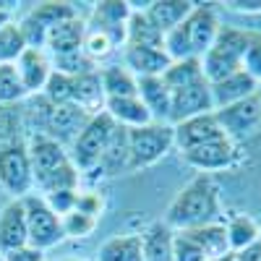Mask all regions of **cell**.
I'll return each instance as SVG.
<instances>
[{"label":"cell","instance_id":"obj_1","mask_svg":"<svg viewBox=\"0 0 261 261\" xmlns=\"http://www.w3.org/2000/svg\"><path fill=\"white\" fill-rule=\"evenodd\" d=\"M222 206H220V188L212 180V175L199 172L193 180H188L175 199L170 201L165 212V225L170 230H193L201 225L222 222Z\"/></svg>","mask_w":261,"mask_h":261},{"label":"cell","instance_id":"obj_2","mask_svg":"<svg viewBox=\"0 0 261 261\" xmlns=\"http://www.w3.org/2000/svg\"><path fill=\"white\" fill-rule=\"evenodd\" d=\"M220 18L212 3H196L193 11L183 24L170 29L162 39V50L170 60H188V58H201L212 42L220 34Z\"/></svg>","mask_w":261,"mask_h":261},{"label":"cell","instance_id":"obj_3","mask_svg":"<svg viewBox=\"0 0 261 261\" xmlns=\"http://www.w3.org/2000/svg\"><path fill=\"white\" fill-rule=\"evenodd\" d=\"M248 29L238 27H220V34L212 42V47L199 58L201 73L209 84H217L238 71H243V55H246Z\"/></svg>","mask_w":261,"mask_h":261},{"label":"cell","instance_id":"obj_4","mask_svg":"<svg viewBox=\"0 0 261 261\" xmlns=\"http://www.w3.org/2000/svg\"><path fill=\"white\" fill-rule=\"evenodd\" d=\"M172 146H175V130L170 123L128 128V172L157 165Z\"/></svg>","mask_w":261,"mask_h":261},{"label":"cell","instance_id":"obj_5","mask_svg":"<svg viewBox=\"0 0 261 261\" xmlns=\"http://www.w3.org/2000/svg\"><path fill=\"white\" fill-rule=\"evenodd\" d=\"M115 120L107 115L105 110L92 115V120L84 125V130L73 139L71 144V162L76 165L79 172H89L97 167L99 157H102V151L107 146V141H110V136L115 134Z\"/></svg>","mask_w":261,"mask_h":261},{"label":"cell","instance_id":"obj_6","mask_svg":"<svg viewBox=\"0 0 261 261\" xmlns=\"http://www.w3.org/2000/svg\"><path fill=\"white\" fill-rule=\"evenodd\" d=\"M0 188L13 199H24L34 188V172L29 162L27 141L13 139L0 146Z\"/></svg>","mask_w":261,"mask_h":261},{"label":"cell","instance_id":"obj_7","mask_svg":"<svg viewBox=\"0 0 261 261\" xmlns=\"http://www.w3.org/2000/svg\"><path fill=\"white\" fill-rule=\"evenodd\" d=\"M24 212H27V235H29V246L47 251L63 241V222L60 217L45 204V199L37 193L24 196Z\"/></svg>","mask_w":261,"mask_h":261},{"label":"cell","instance_id":"obj_8","mask_svg":"<svg viewBox=\"0 0 261 261\" xmlns=\"http://www.w3.org/2000/svg\"><path fill=\"white\" fill-rule=\"evenodd\" d=\"M76 16L73 3H55V0H47V3H37L29 8V13L18 21L21 37H24L27 47H37L45 50V37L50 32V27H55L58 21H65Z\"/></svg>","mask_w":261,"mask_h":261},{"label":"cell","instance_id":"obj_9","mask_svg":"<svg viewBox=\"0 0 261 261\" xmlns=\"http://www.w3.org/2000/svg\"><path fill=\"white\" fill-rule=\"evenodd\" d=\"M217 123L222 125L225 136L232 139L235 144L243 141L246 136H253L261 128V102L258 97H248L243 102H235L230 107H222V110H214Z\"/></svg>","mask_w":261,"mask_h":261},{"label":"cell","instance_id":"obj_10","mask_svg":"<svg viewBox=\"0 0 261 261\" xmlns=\"http://www.w3.org/2000/svg\"><path fill=\"white\" fill-rule=\"evenodd\" d=\"M180 157L188 167L204 172V175H209V172H220V170H227L235 165L238 160V144L227 136L222 139H214V141H206L201 146H193L188 151H180Z\"/></svg>","mask_w":261,"mask_h":261},{"label":"cell","instance_id":"obj_11","mask_svg":"<svg viewBox=\"0 0 261 261\" xmlns=\"http://www.w3.org/2000/svg\"><path fill=\"white\" fill-rule=\"evenodd\" d=\"M214 113V102H212V89L209 81L201 79L191 86H183V89L172 92V102H170V125L183 123L188 118L196 115H209Z\"/></svg>","mask_w":261,"mask_h":261},{"label":"cell","instance_id":"obj_12","mask_svg":"<svg viewBox=\"0 0 261 261\" xmlns=\"http://www.w3.org/2000/svg\"><path fill=\"white\" fill-rule=\"evenodd\" d=\"M86 29H89V24H86V18H81L79 13L65 18V21H58L55 27H50V32L45 37V53L53 55V58L79 53L84 47Z\"/></svg>","mask_w":261,"mask_h":261},{"label":"cell","instance_id":"obj_13","mask_svg":"<svg viewBox=\"0 0 261 261\" xmlns=\"http://www.w3.org/2000/svg\"><path fill=\"white\" fill-rule=\"evenodd\" d=\"M128 16H130V3H125V0H102V3H94L92 18L86 24L97 32H105L115 45H125Z\"/></svg>","mask_w":261,"mask_h":261},{"label":"cell","instance_id":"obj_14","mask_svg":"<svg viewBox=\"0 0 261 261\" xmlns=\"http://www.w3.org/2000/svg\"><path fill=\"white\" fill-rule=\"evenodd\" d=\"M27 149H29V162H32V172H34V183L42 180V178H47L50 172H55L65 162H71L65 146L58 144L55 139L45 136V134L32 136V141L27 144Z\"/></svg>","mask_w":261,"mask_h":261},{"label":"cell","instance_id":"obj_15","mask_svg":"<svg viewBox=\"0 0 261 261\" xmlns=\"http://www.w3.org/2000/svg\"><path fill=\"white\" fill-rule=\"evenodd\" d=\"M13 68L18 73V81L24 86L27 97L29 94H39L45 89V84L53 73V60L45 50H37V47H27L21 53V58L13 63Z\"/></svg>","mask_w":261,"mask_h":261},{"label":"cell","instance_id":"obj_16","mask_svg":"<svg viewBox=\"0 0 261 261\" xmlns=\"http://www.w3.org/2000/svg\"><path fill=\"white\" fill-rule=\"evenodd\" d=\"M172 130H175V146L180 151H188L193 146H201L206 141H214V139H222L225 136V130H222L220 123H217L214 113L196 115V118H188L183 123H175V125H172Z\"/></svg>","mask_w":261,"mask_h":261},{"label":"cell","instance_id":"obj_17","mask_svg":"<svg viewBox=\"0 0 261 261\" xmlns=\"http://www.w3.org/2000/svg\"><path fill=\"white\" fill-rule=\"evenodd\" d=\"M21 246H29L27 235V212L21 199H11L0 209V253L16 251Z\"/></svg>","mask_w":261,"mask_h":261},{"label":"cell","instance_id":"obj_18","mask_svg":"<svg viewBox=\"0 0 261 261\" xmlns=\"http://www.w3.org/2000/svg\"><path fill=\"white\" fill-rule=\"evenodd\" d=\"M92 120V115L86 113V110H81L79 105H58L55 110H53V115H50V123H47V136L50 139H55L58 144H63V141H71L73 144V139L84 130V125Z\"/></svg>","mask_w":261,"mask_h":261},{"label":"cell","instance_id":"obj_19","mask_svg":"<svg viewBox=\"0 0 261 261\" xmlns=\"http://www.w3.org/2000/svg\"><path fill=\"white\" fill-rule=\"evenodd\" d=\"M123 58H125V68L134 73L136 79L162 76L170 68V63H172L162 47H134V45H123Z\"/></svg>","mask_w":261,"mask_h":261},{"label":"cell","instance_id":"obj_20","mask_svg":"<svg viewBox=\"0 0 261 261\" xmlns=\"http://www.w3.org/2000/svg\"><path fill=\"white\" fill-rule=\"evenodd\" d=\"M256 81L246 73V71H238L222 81H217V84H209V89H212V102H214V110H222V107H230L235 102H243L248 97L256 94Z\"/></svg>","mask_w":261,"mask_h":261},{"label":"cell","instance_id":"obj_21","mask_svg":"<svg viewBox=\"0 0 261 261\" xmlns=\"http://www.w3.org/2000/svg\"><path fill=\"white\" fill-rule=\"evenodd\" d=\"M139 81V99L144 102V107L149 110L154 123H170V102L172 94L165 86L162 76H146V79H136Z\"/></svg>","mask_w":261,"mask_h":261},{"label":"cell","instance_id":"obj_22","mask_svg":"<svg viewBox=\"0 0 261 261\" xmlns=\"http://www.w3.org/2000/svg\"><path fill=\"white\" fill-rule=\"evenodd\" d=\"M193 6L196 3H191V0H151V3H146L144 13L162 34H167L170 29L183 24L188 13L193 11Z\"/></svg>","mask_w":261,"mask_h":261},{"label":"cell","instance_id":"obj_23","mask_svg":"<svg viewBox=\"0 0 261 261\" xmlns=\"http://www.w3.org/2000/svg\"><path fill=\"white\" fill-rule=\"evenodd\" d=\"M71 105H79L81 110H86L89 115H97V113L105 110V92H102L99 71L84 73V76H73Z\"/></svg>","mask_w":261,"mask_h":261},{"label":"cell","instance_id":"obj_24","mask_svg":"<svg viewBox=\"0 0 261 261\" xmlns=\"http://www.w3.org/2000/svg\"><path fill=\"white\" fill-rule=\"evenodd\" d=\"M105 113L115 120V125L123 128H141L154 123L149 115V110L144 107V102L139 97H115V99H105Z\"/></svg>","mask_w":261,"mask_h":261},{"label":"cell","instance_id":"obj_25","mask_svg":"<svg viewBox=\"0 0 261 261\" xmlns=\"http://www.w3.org/2000/svg\"><path fill=\"white\" fill-rule=\"evenodd\" d=\"M183 232H188V238H193L196 246L204 251V256H206L209 261L230 256V243H227L225 222H212V225H201V227L183 230Z\"/></svg>","mask_w":261,"mask_h":261},{"label":"cell","instance_id":"obj_26","mask_svg":"<svg viewBox=\"0 0 261 261\" xmlns=\"http://www.w3.org/2000/svg\"><path fill=\"white\" fill-rule=\"evenodd\" d=\"M97 261H144L141 235L123 232V235L107 238V241L99 246Z\"/></svg>","mask_w":261,"mask_h":261},{"label":"cell","instance_id":"obj_27","mask_svg":"<svg viewBox=\"0 0 261 261\" xmlns=\"http://www.w3.org/2000/svg\"><path fill=\"white\" fill-rule=\"evenodd\" d=\"M165 34L146 18L144 8H130L128 24H125V45L134 47H162Z\"/></svg>","mask_w":261,"mask_h":261},{"label":"cell","instance_id":"obj_28","mask_svg":"<svg viewBox=\"0 0 261 261\" xmlns=\"http://www.w3.org/2000/svg\"><path fill=\"white\" fill-rule=\"evenodd\" d=\"M97 167H99L102 175H120V172H128V128H123V125L115 128V134L107 141Z\"/></svg>","mask_w":261,"mask_h":261},{"label":"cell","instance_id":"obj_29","mask_svg":"<svg viewBox=\"0 0 261 261\" xmlns=\"http://www.w3.org/2000/svg\"><path fill=\"white\" fill-rule=\"evenodd\" d=\"M172 235L165 222H154L141 232V248H144V261H172Z\"/></svg>","mask_w":261,"mask_h":261},{"label":"cell","instance_id":"obj_30","mask_svg":"<svg viewBox=\"0 0 261 261\" xmlns=\"http://www.w3.org/2000/svg\"><path fill=\"white\" fill-rule=\"evenodd\" d=\"M99 81H102L105 99L139 97V81L125 65H107V68H102L99 71Z\"/></svg>","mask_w":261,"mask_h":261},{"label":"cell","instance_id":"obj_31","mask_svg":"<svg viewBox=\"0 0 261 261\" xmlns=\"http://www.w3.org/2000/svg\"><path fill=\"white\" fill-rule=\"evenodd\" d=\"M201 79H204V73H201V60L199 58L172 60L170 68L162 73V81H165V86L170 89V94L183 89V86H191L196 81H201Z\"/></svg>","mask_w":261,"mask_h":261},{"label":"cell","instance_id":"obj_32","mask_svg":"<svg viewBox=\"0 0 261 261\" xmlns=\"http://www.w3.org/2000/svg\"><path fill=\"white\" fill-rule=\"evenodd\" d=\"M225 230H227L230 253H238V251H243V248H248L258 241V225L248 214H232L225 222Z\"/></svg>","mask_w":261,"mask_h":261},{"label":"cell","instance_id":"obj_33","mask_svg":"<svg viewBox=\"0 0 261 261\" xmlns=\"http://www.w3.org/2000/svg\"><path fill=\"white\" fill-rule=\"evenodd\" d=\"M79 183H81V172L76 170L73 162H65L63 167L50 172L47 178L37 180L34 188H39L42 196H50V193H58V191H79Z\"/></svg>","mask_w":261,"mask_h":261},{"label":"cell","instance_id":"obj_34","mask_svg":"<svg viewBox=\"0 0 261 261\" xmlns=\"http://www.w3.org/2000/svg\"><path fill=\"white\" fill-rule=\"evenodd\" d=\"M24 50H27V42L21 37V29L16 21L0 27V65H13Z\"/></svg>","mask_w":261,"mask_h":261},{"label":"cell","instance_id":"obj_35","mask_svg":"<svg viewBox=\"0 0 261 261\" xmlns=\"http://www.w3.org/2000/svg\"><path fill=\"white\" fill-rule=\"evenodd\" d=\"M27 97L24 86L18 81V73L13 65H0V105L16 107L21 99Z\"/></svg>","mask_w":261,"mask_h":261},{"label":"cell","instance_id":"obj_36","mask_svg":"<svg viewBox=\"0 0 261 261\" xmlns=\"http://www.w3.org/2000/svg\"><path fill=\"white\" fill-rule=\"evenodd\" d=\"M53 71H60L65 76H84V73L97 71V63L84 50H79V53H71V55L53 58Z\"/></svg>","mask_w":261,"mask_h":261},{"label":"cell","instance_id":"obj_37","mask_svg":"<svg viewBox=\"0 0 261 261\" xmlns=\"http://www.w3.org/2000/svg\"><path fill=\"white\" fill-rule=\"evenodd\" d=\"M71 86H73V76H65L60 71H53L47 84H45V89H42L39 94L45 97L50 105H68L71 102Z\"/></svg>","mask_w":261,"mask_h":261},{"label":"cell","instance_id":"obj_38","mask_svg":"<svg viewBox=\"0 0 261 261\" xmlns=\"http://www.w3.org/2000/svg\"><path fill=\"white\" fill-rule=\"evenodd\" d=\"M60 222H63V235L65 238H86V235L94 232L99 220H97V217H89V214L79 212V209H73L65 217H60Z\"/></svg>","mask_w":261,"mask_h":261},{"label":"cell","instance_id":"obj_39","mask_svg":"<svg viewBox=\"0 0 261 261\" xmlns=\"http://www.w3.org/2000/svg\"><path fill=\"white\" fill-rule=\"evenodd\" d=\"M243 71L261 84V32L248 29V42H246V55H243Z\"/></svg>","mask_w":261,"mask_h":261},{"label":"cell","instance_id":"obj_40","mask_svg":"<svg viewBox=\"0 0 261 261\" xmlns=\"http://www.w3.org/2000/svg\"><path fill=\"white\" fill-rule=\"evenodd\" d=\"M115 47H118V45H115V42L107 37L105 32H97V29H92V27L86 29V39H84V47H81V50L89 55L94 63L102 60V58H107Z\"/></svg>","mask_w":261,"mask_h":261},{"label":"cell","instance_id":"obj_41","mask_svg":"<svg viewBox=\"0 0 261 261\" xmlns=\"http://www.w3.org/2000/svg\"><path fill=\"white\" fill-rule=\"evenodd\" d=\"M172 261H209V258L196 246L193 238H188V232L178 230L172 235Z\"/></svg>","mask_w":261,"mask_h":261},{"label":"cell","instance_id":"obj_42","mask_svg":"<svg viewBox=\"0 0 261 261\" xmlns=\"http://www.w3.org/2000/svg\"><path fill=\"white\" fill-rule=\"evenodd\" d=\"M16 130H18V110H16V107L0 105V146L13 141Z\"/></svg>","mask_w":261,"mask_h":261},{"label":"cell","instance_id":"obj_43","mask_svg":"<svg viewBox=\"0 0 261 261\" xmlns=\"http://www.w3.org/2000/svg\"><path fill=\"white\" fill-rule=\"evenodd\" d=\"M76 209L84 212V214H89V217H97V220H99V214H102V196L94 193V191H86V193L79 191Z\"/></svg>","mask_w":261,"mask_h":261},{"label":"cell","instance_id":"obj_44","mask_svg":"<svg viewBox=\"0 0 261 261\" xmlns=\"http://www.w3.org/2000/svg\"><path fill=\"white\" fill-rule=\"evenodd\" d=\"M3 256H6V261H45V251H39L34 246H21V248L8 251Z\"/></svg>","mask_w":261,"mask_h":261},{"label":"cell","instance_id":"obj_45","mask_svg":"<svg viewBox=\"0 0 261 261\" xmlns=\"http://www.w3.org/2000/svg\"><path fill=\"white\" fill-rule=\"evenodd\" d=\"M230 11H238V13H261V0L258 3H243V0H238V3H225Z\"/></svg>","mask_w":261,"mask_h":261},{"label":"cell","instance_id":"obj_46","mask_svg":"<svg viewBox=\"0 0 261 261\" xmlns=\"http://www.w3.org/2000/svg\"><path fill=\"white\" fill-rule=\"evenodd\" d=\"M11 24V3H0V27Z\"/></svg>","mask_w":261,"mask_h":261},{"label":"cell","instance_id":"obj_47","mask_svg":"<svg viewBox=\"0 0 261 261\" xmlns=\"http://www.w3.org/2000/svg\"><path fill=\"white\" fill-rule=\"evenodd\" d=\"M256 97H258V102H261V84L256 86Z\"/></svg>","mask_w":261,"mask_h":261},{"label":"cell","instance_id":"obj_48","mask_svg":"<svg viewBox=\"0 0 261 261\" xmlns=\"http://www.w3.org/2000/svg\"><path fill=\"white\" fill-rule=\"evenodd\" d=\"M214 261H230V256H225V258H214Z\"/></svg>","mask_w":261,"mask_h":261},{"label":"cell","instance_id":"obj_49","mask_svg":"<svg viewBox=\"0 0 261 261\" xmlns=\"http://www.w3.org/2000/svg\"><path fill=\"white\" fill-rule=\"evenodd\" d=\"M258 243H261V227H258Z\"/></svg>","mask_w":261,"mask_h":261},{"label":"cell","instance_id":"obj_50","mask_svg":"<svg viewBox=\"0 0 261 261\" xmlns=\"http://www.w3.org/2000/svg\"><path fill=\"white\" fill-rule=\"evenodd\" d=\"M0 261H6V256H3V253H0Z\"/></svg>","mask_w":261,"mask_h":261}]
</instances>
